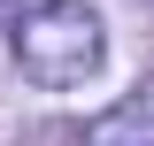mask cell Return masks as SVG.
<instances>
[{"mask_svg":"<svg viewBox=\"0 0 154 146\" xmlns=\"http://www.w3.org/2000/svg\"><path fill=\"white\" fill-rule=\"evenodd\" d=\"M100 54H108V31L85 0H16V62L31 85L69 92L100 69Z\"/></svg>","mask_w":154,"mask_h":146,"instance_id":"1","label":"cell"},{"mask_svg":"<svg viewBox=\"0 0 154 146\" xmlns=\"http://www.w3.org/2000/svg\"><path fill=\"white\" fill-rule=\"evenodd\" d=\"M0 16H16V0H0Z\"/></svg>","mask_w":154,"mask_h":146,"instance_id":"3","label":"cell"},{"mask_svg":"<svg viewBox=\"0 0 154 146\" xmlns=\"http://www.w3.org/2000/svg\"><path fill=\"white\" fill-rule=\"evenodd\" d=\"M85 146H154V92H131V100H116L108 115H93Z\"/></svg>","mask_w":154,"mask_h":146,"instance_id":"2","label":"cell"}]
</instances>
